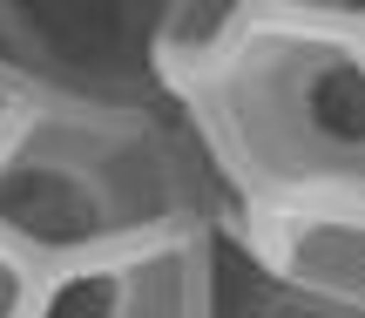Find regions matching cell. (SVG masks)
Here are the masks:
<instances>
[{"label":"cell","mask_w":365,"mask_h":318,"mask_svg":"<svg viewBox=\"0 0 365 318\" xmlns=\"http://www.w3.org/2000/svg\"><path fill=\"white\" fill-rule=\"evenodd\" d=\"M170 0H0V54L34 88L170 102L156 81V34Z\"/></svg>","instance_id":"obj_3"},{"label":"cell","mask_w":365,"mask_h":318,"mask_svg":"<svg viewBox=\"0 0 365 318\" xmlns=\"http://www.w3.org/2000/svg\"><path fill=\"white\" fill-rule=\"evenodd\" d=\"M27 305H34V271L0 251V318H27Z\"/></svg>","instance_id":"obj_9"},{"label":"cell","mask_w":365,"mask_h":318,"mask_svg":"<svg viewBox=\"0 0 365 318\" xmlns=\"http://www.w3.org/2000/svg\"><path fill=\"white\" fill-rule=\"evenodd\" d=\"M223 318H352V312H331V305H312L298 292H277L250 271V292L244 298H223Z\"/></svg>","instance_id":"obj_7"},{"label":"cell","mask_w":365,"mask_h":318,"mask_svg":"<svg viewBox=\"0 0 365 318\" xmlns=\"http://www.w3.org/2000/svg\"><path fill=\"white\" fill-rule=\"evenodd\" d=\"M223 265H230L223 230L163 237L143 251L41 278L27 318H223V298H230Z\"/></svg>","instance_id":"obj_4"},{"label":"cell","mask_w":365,"mask_h":318,"mask_svg":"<svg viewBox=\"0 0 365 318\" xmlns=\"http://www.w3.org/2000/svg\"><path fill=\"white\" fill-rule=\"evenodd\" d=\"M237 210L365 203V34L264 14L176 95Z\"/></svg>","instance_id":"obj_2"},{"label":"cell","mask_w":365,"mask_h":318,"mask_svg":"<svg viewBox=\"0 0 365 318\" xmlns=\"http://www.w3.org/2000/svg\"><path fill=\"white\" fill-rule=\"evenodd\" d=\"M223 224L230 197L176 102L34 88L0 129V251L34 284Z\"/></svg>","instance_id":"obj_1"},{"label":"cell","mask_w":365,"mask_h":318,"mask_svg":"<svg viewBox=\"0 0 365 318\" xmlns=\"http://www.w3.org/2000/svg\"><path fill=\"white\" fill-rule=\"evenodd\" d=\"M27 95H34V81H27L21 68H14L7 54H0V129H7V122H14V108H21Z\"/></svg>","instance_id":"obj_10"},{"label":"cell","mask_w":365,"mask_h":318,"mask_svg":"<svg viewBox=\"0 0 365 318\" xmlns=\"http://www.w3.org/2000/svg\"><path fill=\"white\" fill-rule=\"evenodd\" d=\"M257 21H264V0H170L163 34H156V81H163V95L176 102V95L190 88L196 75H210Z\"/></svg>","instance_id":"obj_6"},{"label":"cell","mask_w":365,"mask_h":318,"mask_svg":"<svg viewBox=\"0 0 365 318\" xmlns=\"http://www.w3.org/2000/svg\"><path fill=\"white\" fill-rule=\"evenodd\" d=\"M223 244L244 271L312 305L365 318V203H304V210H237Z\"/></svg>","instance_id":"obj_5"},{"label":"cell","mask_w":365,"mask_h":318,"mask_svg":"<svg viewBox=\"0 0 365 318\" xmlns=\"http://www.w3.org/2000/svg\"><path fill=\"white\" fill-rule=\"evenodd\" d=\"M264 14H284V21H325V27H352V34H365V0H264Z\"/></svg>","instance_id":"obj_8"}]
</instances>
